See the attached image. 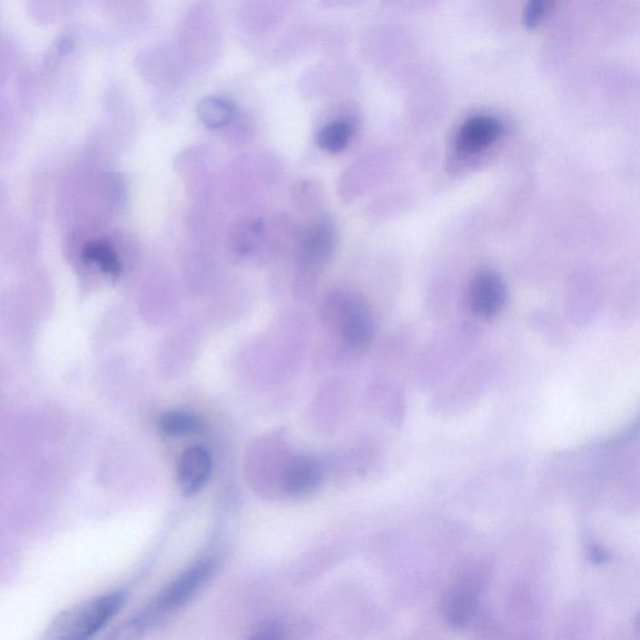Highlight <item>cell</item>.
Instances as JSON below:
<instances>
[{
    "label": "cell",
    "instance_id": "obj_1",
    "mask_svg": "<svg viewBox=\"0 0 640 640\" xmlns=\"http://www.w3.org/2000/svg\"><path fill=\"white\" fill-rule=\"evenodd\" d=\"M124 594L99 595L59 613L45 629L44 639L83 640L92 638L118 614L124 604Z\"/></svg>",
    "mask_w": 640,
    "mask_h": 640
},
{
    "label": "cell",
    "instance_id": "obj_2",
    "mask_svg": "<svg viewBox=\"0 0 640 640\" xmlns=\"http://www.w3.org/2000/svg\"><path fill=\"white\" fill-rule=\"evenodd\" d=\"M329 323L350 347L362 349L372 342L374 324L367 305L357 298H335L327 305Z\"/></svg>",
    "mask_w": 640,
    "mask_h": 640
},
{
    "label": "cell",
    "instance_id": "obj_3",
    "mask_svg": "<svg viewBox=\"0 0 640 640\" xmlns=\"http://www.w3.org/2000/svg\"><path fill=\"white\" fill-rule=\"evenodd\" d=\"M212 569V563L208 560H200L184 570L155 600L153 608L155 612H170V610L182 607L207 582L212 574Z\"/></svg>",
    "mask_w": 640,
    "mask_h": 640
},
{
    "label": "cell",
    "instance_id": "obj_4",
    "mask_svg": "<svg viewBox=\"0 0 640 640\" xmlns=\"http://www.w3.org/2000/svg\"><path fill=\"white\" fill-rule=\"evenodd\" d=\"M505 302L507 290L497 274L483 272L474 279L470 288L469 303L475 315L484 319L497 317L502 312Z\"/></svg>",
    "mask_w": 640,
    "mask_h": 640
},
{
    "label": "cell",
    "instance_id": "obj_5",
    "mask_svg": "<svg viewBox=\"0 0 640 640\" xmlns=\"http://www.w3.org/2000/svg\"><path fill=\"white\" fill-rule=\"evenodd\" d=\"M213 460L208 450L194 445L180 455L177 465V482L185 495L200 492L212 474Z\"/></svg>",
    "mask_w": 640,
    "mask_h": 640
},
{
    "label": "cell",
    "instance_id": "obj_6",
    "mask_svg": "<svg viewBox=\"0 0 640 640\" xmlns=\"http://www.w3.org/2000/svg\"><path fill=\"white\" fill-rule=\"evenodd\" d=\"M502 134V124L490 115H477L469 118L459 128L455 137V148L459 153L469 155L483 152Z\"/></svg>",
    "mask_w": 640,
    "mask_h": 640
},
{
    "label": "cell",
    "instance_id": "obj_7",
    "mask_svg": "<svg viewBox=\"0 0 640 640\" xmlns=\"http://www.w3.org/2000/svg\"><path fill=\"white\" fill-rule=\"evenodd\" d=\"M323 470L314 458L297 455L288 460L282 473L283 489L293 497L313 493L322 483Z\"/></svg>",
    "mask_w": 640,
    "mask_h": 640
},
{
    "label": "cell",
    "instance_id": "obj_8",
    "mask_svg": "<svg viewBox=\"0 0 640 640\" xmlns=\"http://www.w3.org/2000/svg\"><path fill=\"white\" fill-rule=\"evenodd\" d=\"M335 230L328 220H319L305 232L300 243V259L308 270H317L333 253Z\"/></svg>",
    "mask_w": 640,
    "mask_h": 640
},
{
    "label": "cell",
    "instance_id": "obj_9",
    "mask_svg": "<svg viewBox=\"0 0 640 640\" xmlns=\"http://www.w3.org/2000/svg\"><path fill=\"white\" fill-rule=\"evenodd\" d=\"M477 612V598L470 590H458L449 595L443 604L445 620L455 628H464L472 622Z\"/></svg>",
    "mask_w": 640,
    "mask_h": 640
},
{
    "label": "cell",
    "instance_id": "obj_10",
    "mask_svg": "<svg viewBox=\"0 0 640 640\" xmlns=\"http://www.w3.org/2000/svg\"><path fill=\"white\" fill-rule=\"evenodd\" d=\"M158 428L164 437L178 438L200 432L203 423L197 415L192 413L170 410L159 418Z\"/></svg>",
    "mask_w": 640,
    "mask_h": 640
},
{
    "label": "cell",
    "instance_id": "obj_11",
    "mask_svg": "<svg viewBox=\"0 0 640 640\" xmlns=\"http://www.w3.org/2000/svg\"><path fill=\"white\" fill-rule=\"evenodd\" d=\"M197 113L205 127L219 129L233 119L234 105L227 99L209 97L198 104Z\"/></svg>",
    "mask_w": 640,
    "mask_h": 640
},
{
    "label": "cell",
    "instance_id": "obj_12",
    "mask_svg": "<svg viewBox=\"0 0 640 640\" xmlns=\"http://www.w3.org/2000/svg\"><path fill=\"white\" fill-rule=\"evenodd\" d=\"M354 133V125L349 120H335L320 130L317 142L329 153H340L348 147Z\"/></svg>",
    "mask_w": 640,
    "mask_h": 640
},
{
    "label": "cell",
    "instance_id": "obj_13",
    "mask_svg": "<svg viewBox=\"0 0 640 640\" xmlns=\"http://www.w3.org/2000/svg\"><path fill=\"white\" fill-rule=\"evenodd\" d=\"M83 258L90 263L97 264L105 274L112 275V277H118L122 272V264H120L117 253L107 243H88L83 249Z\"/></svg>",
    "mask_w": 640,
    "mask_h": 640
},
{
    "label": "cell",
    "instance_id": "obj_14",
    "mask_svg": "<svg viewBox=\"0 0 640 640\" xmlns=\"http://www.w3.org/2000/svg\"><path fill=\"white\" fill-rule=\"evenodd\" d=\"M262 228V223L258 222V220L239 225L235 230L233 240L235 253L239 254L240 257H247L252 253L259 243Z\"/></svg>",
    "mask_w": 640,
    "mask_h": 640
},
{
    "label": "cell",
    "instance_id": "obj_15",
    "mask_svg": "<svg viewBox=\"0 0 640 640\" xmlns=\"http://www.w3.org/2000/svg\"><path fill=\"white\" fill-rule=\"evenodd\" d=\"M553 3L554 0H528L524 12L525 27L528 29L539 27L544 22V19L548 17Z\"/></svg>",
    "mask_w": 640,
    "mask_h": 640
},
{
    "label": "cell",
    "instance_id": "obj_16",
    "mask_svg": "<svg viewBox=\"0 0 640 640\" xmlns=\"http://www.w3.org/2000/svg\"><path fill=\"white\" fill-rule=\"evenodd\" d=\"M590 562L594 564H603L608 562L609 555L603 548L598 547V545H593L588 550Z\"/></svg>",
    "mask_w": 640,
    "mask_h": 640
},
{
    "label": "cell",
    "instance_id": "obj_17",
    "mask_svg": "<svg viewBox=\"0 0 640 640\" xmlns=\"http://www.w3.org/2000/svg\"><path fill=\"white\" fill-rule=\"evenodd\" d=\"M259 632L260 634L257 635L259 638L274 639L279 637V629L277 625H265V627L260 629Z\"/></svg>",
    "mask_w": 640,
    "mask_h": 640
}]
</instances>
